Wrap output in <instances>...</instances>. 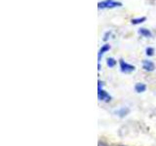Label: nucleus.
Returning <instances> with one entry per match:
<instances>
[{"instance_id": "ddd939ff", "label": "nucleus", "mask_w": 156, "mask_h": 146, "mask_svg": "<svg viewBox=\"0 0 156 146\" xmlns=\"http://www.w3.org/2000/svg\"><path fill=\"white\" fill-rule=\"evenodd\" d=\"M108 35H110V32H109V31H108V32H106V34L105 35V38H104V40H105V41H106L107 39H108V37H107Z\"/></svg>"}, {"instance_id": "f03ea898", "label": "nucleus", "mask_w": 156, "mask_h": 146, "mask_svg": "<svg viewBox=\"0 0 156 146\" xmlns=\"http://www.w3.org/2000/svg\"><path fill=\"white\" fill-rule=\"evenodd\" d=\"M119 64H120V70L123 73H131L135 71L136 69V67L134 65L129 64L128 62H126L124 60H122V58L119 61Z\"/></svg>"}, {"instance_id": "9b49d317", "label": "nucleus", "mask_w": 156, "mask_h": 146, "mask_svg": "<svg viewBox=\"0 0 156 146\" xmlns=\"http://www.w3.org/2000/svg\"><path fill=\"white\" fill-rule=\"evenodd\" d=\"M145 54H146V56L152 57L154 55V49L152 47H147L145 49Z\"/></svg>"}, {"instance_id": "423d86ee", "label": "nucleus", "mask_w": 156, "mask_h": 146, "mask_svg": "<svg viewBox=\"0 0 156 146\" xmlns=\"http://www.w3.org/2000/svg\"><path fill=\"white\" fill-rule=\"evenodd\" d=\"M129 112H130V109L128 108V107H121V108H119L118 110L115 111V114L118 115L119 117H121V118H123V117H125L129 114Z\"/></svg>"}, {"instance_id": "20e7f679", "label": "nucleus", "mask_w": 156, "mask_h": 146, "mask_svg": "<svg viewBox=\"0 0 156 146\" xmlns=\"http://www.w3.org/2000/svg\"><path fill=\"white\" fill-rule=\"evenodd\" d=\"M143 68L145 71L151 72V71H153L155 69V64L153 63V61L144 60V61H143Z\"/></svg>"}, {"instance_id": "39448f33", "label": "nucleus", "mask_w": 156, "mask_h": 146, "mask_svg": "<svg viewBox=\"0 0 156 146\" xmlns=\"http://www.w3.org/2000/svg\"><path fill=\"white\" fill-rule=\"evenodd\" d=\"M110 45L109 44H105V45H102L101 46V48L100 49V51H99V54H98V60H99V63H100V61H101V57H102V55L105 53V52H107V51H109L110 50Z\"/></svg>"}, {"instance_id": "9d476101", "label": "nucleus", "mask_w": 156, "mask_h": 146, "mask_svg": "<svg viewBox=\"0 0 156 146\" xmlns=\"http://www.w3.org/2000/svg\"><path fill=\"white\" fill-rule=\"evenodd\" d=\"M116 61L114 60L113 57H108L107 58V61H106V64L107 66H108L109 68H112V67H114L116 65Z\"/></svg>"}, {"instance_id": "7ed1b4c3", "label": "nucleus", "mask_w": 156, "mask_h": 146, "mask_svg": "<svg viewBox=\"0 0 156 146\" xmlns=\"http://www.w3.org/2000/svg\"><path fill=\"white\" fill-rule=\"evenodd\" d=\"M98 97L100 100L105 102H109L111 100V96L108 95V92L102 89H98Z\"/></svg>"}, {"instance_id": "6e6552de", "label": "nucleus", "mask_w": 156, "mask_h": 146, "mask_svg": "<svg viewBox=\"0 0 156 146\" xmlns=\"http://www.w3.org/2000/svg\"><path fill=\"white\" fill-rule=\"evenodd\" d=\"M145 90H146V86H145V84H144V83H136L135 86V91L136 92H139V94L140 92H145Z\"/></svg>"}, {"instance_id": "1a4fd4ad", "label": "nucleus", "mask_w": 156, "mask_h": 146, "mask_svg": "<svg viewBox=\"0 0 156 146\" xmlns=\"http://www.w3.org/2000/svg\"><path fill=\"white\" fill-rule=\"evenodd\" d=\"M146 21V18L145 17H141V18H136V19H131V23L132 24H140V23H143Z\"/></svg>"}, {"instance_id": "f8f14e48", "label": "nucleus", "mask_w": 156, "mask_h": 146, "mask_svg": "<svg viewBox=\"0 0 156 146\" xmlns=\"http://www.w3.org/2000/svg\"><path fill=\"white\" fill-rule=\"evenodd\" d=\"M98 146H108L106 143H105V142H101V141H100L99 143H98Z\"/></svg>"}, {"instance_id": "f257e3e1", "label": "nucleus", "mask_w": 156, "mask_h": 146, "mask_svg": "<svg viewBox=\"0 0 156 146\" xmlns=\"http://www.w3.org/2000/svg\"><path fill=\"white\" fill-rule=\"evenodd\" d=\"M122 5L123 4L119 1H114V0H104V1L99 2V4H98V8L99 9H112L115 7H121Z\"/></svg>"}, {"instance_id": "4468645a", "label": "nucleus", "mask_w": 156, "mask_h": 146, "mask_svg": "<svg viewBox=\"0 0 156 146\" xmlns=\"http://www.w3.org/2000/svg\"><path fill=\"white\" fill-rule=\"evenodd\" d=\"M121 146H123V145H121Z\"/></svg>"}, {"instance_id": "0eeeda50", "label": "nucleus", "mask_w": 156, "mask_h": 146, "mask_svg": "<svg viewBox=\"0 0 156 146\" xmlns=\"http://www.w3.org/2000/svg\"><path fill=\"white\" fill-rule=\"evenodd\" d=\"M139 34L140 35H141V36H144V37H148V38H150V37H152V32H151L149 29H147V28H144V27H141V28H140L139 29Z\"/></svg>"}]
</instances>
